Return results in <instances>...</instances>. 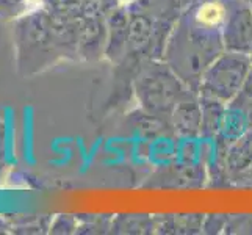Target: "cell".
I'll use <instances>...</instances> for the list:
<instances>
[{"mask_svg": "<svg viewBox=\"0 0 252 235\" xmlns=\"http://www.w3.org/2000/svg\"><path fill=\"white\" fill-rule=\"evenodd\" d=\"M180 94L179 82L161 69H151L138 83V96L144 107L154 111H164L177 103Z\"/></svg>", "mask_w": 252, "mask_h": 235, "instance_id": "3", "label": "cell"}, {"mask_svg": "<svg viewBox=\"0 0 252 235\" xmlns=\"http://www.w3.org/2000/svg\"><path fill=\"white\" fill-rule=\"evenodd\" d=\"M227 17V3L220 0L205 2L193 14V21L207 29H220Z\"/></svg>", "mask_w": 252, "mask_h": 235, "instance_id": "5", "label": "cell"}, {"mask_svg": "<svg viewBox=\"0 0 252 235\" xmlns=\"http://www.w3.org/2000/svg\"><path fill=\"white\" fill-rule=\"evenodd\" d=\"M227 5V17L224 22V44L230 52L249 54L252 52V8L245 0H235Z\"/></svg>", "mask_w": 252, "mask_h": 235, "instance_id": "4", "label": "cell"}, {"mask_svg": "<svg viewBox=\"0 0 252 235\" xmlns=\"http://www.w3.org/2000/svg\"><path fill=\"white\" fill-rule=\"evenodd\" d=\"M216 29H207L191 21L189 29H180L169 47L171 67L185 80L201 77L208 65L218 55L221 49Z\"/></svg>", "mask_w": 252, "mask_h": 235, "instance_id": "1", "label": "cell"}, {"mask_svg": "<svg viewBox=\"0 0 252 235\" xmlns=\"http://www.w3.org/2000/svg\"><path fill=\"white\" fill-rule=\"evenodd\" d=\"M248 72V55L230 52L207 67L204 77L201 78V90L205 98H210L216 102H225L241 91Z\"/></svg>", "mask_w": 252, "mask_h": 235, "instance_id": "2", "label": "cell"}, {"mask_svg": "<svg viewBox=\"0 0 252 235\" xmlns=\"http://www.w3.org/2000/svg\"><path fill=\"white\" fill-rule=\"evenodd\" d=\"M245 2H248V3H252V0H245Z\"/></svg>", "mask_w": 252, "mask_h": 235, "instance_id": "6", "label": "cell"}]
</instances>
